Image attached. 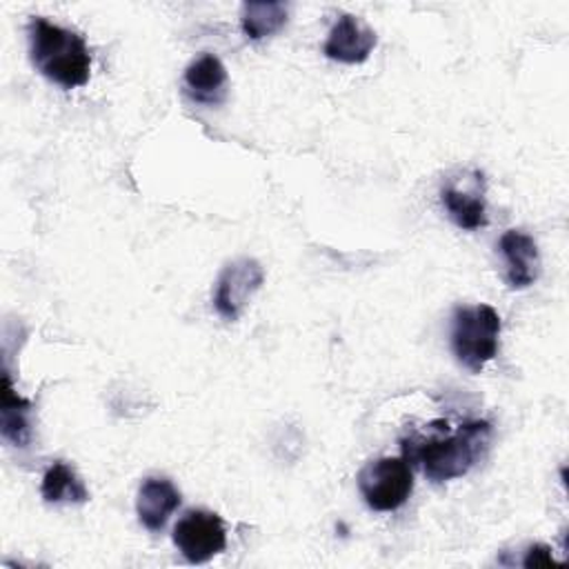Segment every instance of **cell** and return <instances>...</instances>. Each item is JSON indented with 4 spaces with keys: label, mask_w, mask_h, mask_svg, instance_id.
Returning <instances> with one entry per match:
<instances>
[{
    "label": "cell",
    "mask_w": 569,
    "mask_h": 569,
    "mask_svg": "<svg viewBox=\"0 0 569 569\" xmlns=\"http://www.w3.org/2000/svg\"><path fill=\"white\" fill-rule=\"evenodd\" d=\"M491 440V425L487 420H469L456 433L445 436H409L402 438V458L409 465H420L427 480L440 485L462 478L485 453Z\"/></svg>",
    "instance_id": "1"
},
{
    "label": "cell",
    "mask_w": 569,
    "mask_h": 569,
    "mask_svg": "<svg viewBox=\"0 0 569 569\" xmlns=\"http://www.w3.org/2000/svg\"><path fill=\"white\" fill-rule=\"evenodd\" d=\"M31 64L62 89L87 84L91 73V51L84 38L42 16H33L27 24Z\"/></svg>",
    "instance_id": "2"
},
{
    "label": "cell",
    "mask_w": 569,
    "mask_h": 569,
    "mask_svg": "<svg viewBox=\"0 0 569 569\" xmlns=\"http://www.w3.org/2000/svg\"><path fill=\"white\" fill-rule=\"evenodd\" d=\"M500 329V316L491 305L456 307L449 331L456 360L471 373H480L482 367L498 356Z\"/></svg>",
    "instance_id": "3"
},
{
    "label": "cell",
    "mask_w": 569,
    "mask_h": 569,
    "mask_svg": "<svg viewBox=\"0 0 569 569\" xmlns=\"http://www.w3.org/2000/svg\"><path fill=\"white\" fill-rule=\"evenodd\" d=\"M356 480L362 500L373 511H396L413 491V471L402 456H382L367 462Z\"/></svg>",
    "instance_id": "4"
},
{
    "label": "cell",
    "mask_w": 569,
    "mask_h": 569,
    "mask_svg": "<svg viewBox=\"0 0 569 569\" xmlns=\"http://www.w3.org/2000/svg\"><path fill=\"white\" fill-rule=\"evenodd\" d=\"M171 540L187 562L202 565L224 551L227 529L218 513L207 509H189L176 522Z\"/></svg>",
    "instance_id": "5"
},
{
    "label": "cell",
    "mask_w": 569,
    "mask_h": 569,
    "mask_svg": "<svg viewBox=\"0 0 569 569\" xmlns=\"http://www.w3.org/2000/svg\"><path fill=\"white\" fill-rule=\"evenodd\" d=\"M264 282V269L253 258H236L227 262L213 287V307L220 318L238 320Z\"/></svg>",
    "instance_id": "6"
},
{
    "label": "cell",
    "mask_w": 569,
    "mask_h": 569,
    "mask_svg": "<svg viewBox=\"0 0 569 569\" xmlns=\"http://www.w3.org/2000/svg\"><path fill=\"white\" fill-rule=\"evenodd\" d=\"M376 42H378L376 31L362 18L342 13L333 22V27L322 44V53L336 62L360 64L371 56Z\"/></svg>",
    "instance_id": "7"
},
{
    "label": "cell",
    "mask_w": 569,
    "mask_h": 569,
    "mask_svg": "<svg viewBox=\"0 0 569 569\" xmlns=\"http://www.w3.org/2000/svg\"><path fill=\"white\" fill-rule=\"evenodd\" d=\"M498 249L505 260V282L511 289H527L538 280L540 251L529 233L507 229L498 240Z\"/></svg>",
    "instance_id": "8"
},
{
    "label": "cell",
    "mask_w": 569,
    "mask_h": 569,
    "mask_svg": "<svg viewBox=\"0 0 569 569\" xmlns=\"http://www.w3.org/2000/svg\"><path fill=\"white\" fill-rule=\"evenodd\" d=\"M229 76L222 64V60L213 53H202L196 60H191L182 76L184 93L207 107H218L227 100Z\"/></svg>",
    "instance_id": "9"
},
{
    "label": "cell",
    "mask_w": 569,
    "mask_h": 569,
    "mask_svg": "<svg viewBox=\"0 0 569 569\" xmlns=\"http://www.w3.org/2000/svg\"><path fill=\"white\" fill-rule=\"evenodd\" d=\"M440 202L447 209L449 218L456 227L476 231L480 227H487V204H485V180L482 173L473 171L471 187H458L453 182H447L440 187Z\"/></svg>",
    "instance_id": "10"
},
{
    "label": "cell",
    "mask_w": 569,
    "mask_h": 569,
    "mask_svg": "<svg viewBox=\"0 0 569 569\" xmlns=\"http://www.w3.org/2000/svg\"><path fill=\"white\" fill-rule=\"evenodd\" d=\"M178 487L164 476H149L140 482L136 496V513L144 529L162 531L169 516L180 507Z\"/></svg>",
    "instance_id": "11"
},
{
    "label": "cell",
    "mask_w": 569,
    "mask_h": 569,
    "mask_svg": "<svg viewBox=\"0 0 569 569\" xmlns=\"http://www.w3.org/2000/svg\"><path fill=\"white\" fill-rule=\"evenodd\" d=\"M0 433L13 447H27L31 440V402L13 391V385L7 371L2 373Z\"/></svg>",
    "instance_id": "12"
},
{
    "label": "cell",
    "mask_w": 569,
    "mask_h": 569,
    "mask_svg": "<svg viewBox=\"0 0 569 569\" xmlns=\"http://www.w3.org/2000/svg\"><path fill=\"white\" fill-rule=\"evenodd\" d=\"M287 20V2H244L240 7V27L249 40H264L278 33Z\"/></svg>",
    "instance_id": "13"
},
{
    "label": "cell",
    "mask_w": 569,
    "mask_h": 569,
    "mask_svg": "<svg viewBox=\"0 0 569 569\" xmlns=\"http://www.w3.org/2000/svg\"><path fill=\"white\" fill-rule=\"evenodd\" d=\"M40 493H42L44 502H49V505H60V502L82 505L89 500V491H87L84 482L62 460H56L53 465L47 467L42 482H40Z\"/></svg>",
    "instance_id": "14"
},
{
    "label": "cell",
    "mask_w": 569,
    "mask_h": 569,
    "mask_svg": "<svg viewBox=\"0 0 569 569\" xmlns=\"http://www.w3.org/2000/svg\"><path fill=\"white\" fill-rule=\"evenodd\" d=\"M556 565V558L551 553L549 545H529L525 549V558H522V567H549Z\"/></svg>",
    "instance_id": "15"
}]
</instances>
